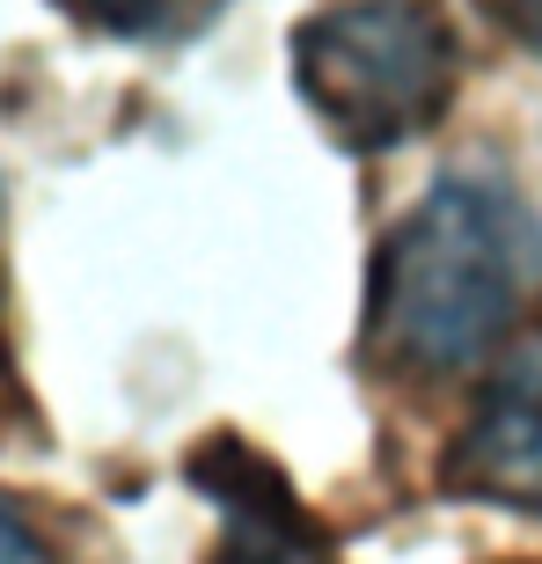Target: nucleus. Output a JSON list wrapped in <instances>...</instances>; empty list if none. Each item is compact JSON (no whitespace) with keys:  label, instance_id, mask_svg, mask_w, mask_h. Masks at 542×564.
Returning <instances> with one entry per match:
<instances>
[{"label":"nucleus","instance_id":"2","mask_svg":"<svg viewBox=\"0 0 542 564\" xmlns=\"http://www.w3.org/2000/svg\"><path fill=\"white\" fill-rule=\"evenodd\" d=\"M293 96L345 154L411 147L455 110L462 37L433 0H330L286 37Z\"/></svg>","mask_w":542,"mask_h":564},{"label":"nucleus","instance_id":"3","mask_svg":"<svg viewBox=\"0 0 542 564\" xmlns=\"http://www.w3.org/2000/svg\"><path fill=\"white\" fill-rule=\"evenodd\" d=\"M440 491L542 521V330L484 375L462 433L440 455Z\"/></svg>","mask_w":542,"mask_h":564},{"label":"nucleus","instance_id":"7","mask_svg":"<svg viewBox=\"0 0 542 564\" xmlns=\"http://www.w3.org/2000/svg\"><path fill=\"white\" fill-rule=\"evenodd\" d=\"M477 15L491 22L499 37H513L521 52L542 59V0H477Z\"/></svg>","mask_w":542,"mask_h":564},{"label":"nucleus","instance_id":"5","mask_svg":"<svg viewBox=\"0 0 542 564\" xmlns=\"http://www.w3.org/2000/svg\"><path fill=\"white\" fill-rule=\"evenodd\" d=\"M52 8L66 22H82L88 37H110V44H184L228 0H52Z\"/></svg>","mask_w":542,"mask_h":564},{"label":"nucleus","instance_id":"8","mask_svg":"<svg viewBox=\"0 0 542 564\" xmlns=\"http://www.w3.org/2000/svg\"><path fill=\"white\" fill-rule=\"evenodd\" d=\"M0 389H8V198H0Z\"/></svg>","mask_w":542,"mask_h":564},{"label":"nucleus","instance_id":"4","mask_svg":"<svg viewBox=\"0 0 542 564\" xmlns=\"http://www.w3.org/2000/svg\"><path fill=\"white\" fill-rule=\"evenodd\" d=\"M184 477L220 513V535H213L206 564H345L337 557V535L301 506L286 469L264 447H250L242 433L198 440Z\"/></svg>","mask_w":542,"mask_h":564},{"label":"nucleus","instance_id":"6","mask_svg":"<svg viewBox=\"0 0 542 564\" xmlns=\"http://www.w3.org/2000/svg\"><path fill=\"white\" fill-rule=\"evenodd\" d=\"M0 564H59V543L22 491H0Z\"/></svg>","mask_w":542,"mask_h":564},{"label":"nucleus","instance_id":"1","mask_svg":"<svg viewBox=\"0 0 542 564\" xmlns=\"http://www.w3.org/2000/svg\"><path fill=\"white\" fill-rule=\"evenodd\" d=\"M542 286V220L491 169H447L375 242L359 352L375 375L447 381L521 330Z\"/></svg>","mask_w":542,"mask_h":564}]
</instances>
